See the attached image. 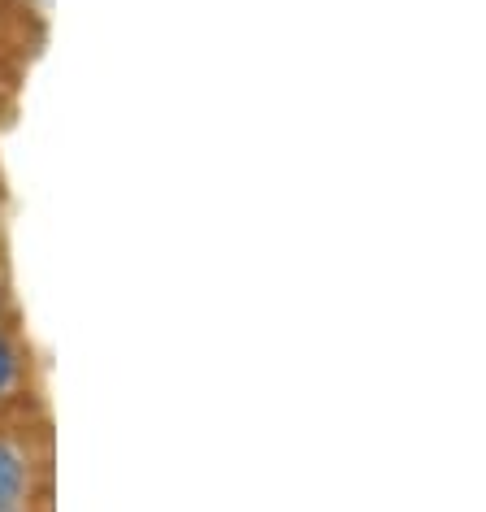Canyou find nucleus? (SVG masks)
Instances as JSON below:
<instances>
[{
	"mask_svg": "<svg viewBox=\"0 0 486 512\" xmlns=\"http://www.w3.org/2000/svg\"><path fill=\"white\" fill-rule=\"evenodd\" d=\"M0 512H22V508H0Z\"/></svg>",
	"mask_w": 486,
	"mask_h": 512,
	"instance_id": "20e7f679",
	"label": "nucleus"
},
{
	"mask_svg": "<svg viewBox=\"0 0 486 512\" xmlns=\"http://www.w3.org/2000/svg\"><path fill=\"white\" fill-rule=\"evenodd\" d=\"M0 317H5V283H0Z\"/></svg>",
	"mask_w": 486,
	"mask_h": 512,
	"instance_id": "7ed1b4c3",
	"label": "nucleus"
},
{
	"mask_svg": "<svg viewBox=\"0 0 486 512\" xmlns=\"http://www.w3.org/2000/svg\"><path fill=\"white\" fill-rule=\"evenodd\" d=\"M22 382H27V356H22L18 339L0 326V404L14 400L22 391Z\"/></svg>",
	"mask_w": 486,
	"mask_h": 512,
	"instance_id": "f03ea898",
	"label": "nucleus"
},
{
	"mask_svg": "<svg viewBox=\"0 0 486 512\" xmlns=\"http://www.w3.org/2000/svg\"><path fill=\"white\" fill-rule=\"evenodd\" d=\"M31 495V456L14 439H0V508H22Z\"/></svg>",
	"mask_w": 486,
	"mask_h": 512,
	"instance_id": "f257e3e1",
	"label": "nucleus"
}]
</instances>
